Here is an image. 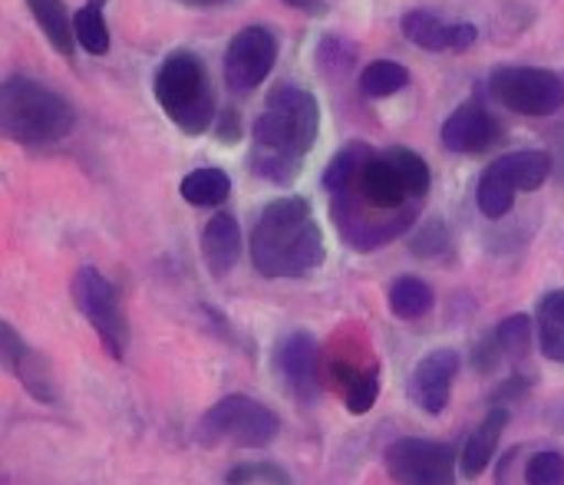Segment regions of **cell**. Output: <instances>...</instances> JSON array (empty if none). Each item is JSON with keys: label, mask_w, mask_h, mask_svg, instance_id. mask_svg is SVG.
Segmentation results:
<instances>
[{"label": "cell", "mask_w": 564, "mask_h": 485, "mask_svg": "<svg viewBox=\"0 0 564 485\" xmlns=\"http://www.w3.org/2000/svg\"><path fill=\"white\" fill-rule=\"evenodd\" d=\"M324 188L340 238L354 251H380L416 225L433 192V175L413 149L377 152L367 142H350L330 159Z\"/></svg>", "instance_id": "1"}, {"label": "cell", "mask_w": 564, "mask_h": 485, "mask_svg": "<svg viewBox=\"0 0 564 485\" xmlns=\"http://www.w3.org/2000/svg\"><path fill=\"white\" fill-rule=\"evenodd\" d=\"M321 132V106L311 89L281 83L268 93L251 129V172L274 185H291Z\"/></svg>", "instance_id": "2"}, {"label": "cell", "mask_w": 564, "mask_h": 485, "mask_svg": "<svg viewBox=\"0 0 564 485\" xmlns=\"http://www.w3.org/2000/svg\"><path fill=\"white\" fill-rule=\"evenodd\" d=\"M327 258L324 231L307 198L284 195L264 205L251 228V261L261 278H304Z\"/></svg>", "instance_id": "3"}, {"label": "cell", "mask_w": 564, "mask_h": 485, "mask_svg": "<svg viewBox=\"0 0 564 485\" xmlns=\"http://www.w3.org/2000/svg\"><path fill=\"white\" fill-rule=\"evenodd\" d=\"M0 122L10 142L40 149L69 136L76 112L73 106L30 76H10L0 89Z\"/></svg>", "instance_id": "4"}, {"label": "cell", "mask_w": 564, "mask_h": 485, "mask_svg": "<svg viewBox=\"0 0 564 485\" xmlns=\"http://www.w3.org/2000/svg\"><path fill=\"white\" fill-rule=\"evenodd\" d=\"M152 93L172 126H178L185 136H202L215 122V89L208 69L188 50H175L162 60L152 79Z\"/></svg>", "instance_id": "5"}, {"label": "cell", "mask_w": 564, "mask_h": 485, "mask_svg": "<svg viewBox=\"0 0 564 485\" xmlns=\"http://www.w3.org/2000/svg\"><path fill=\"white\" fill-rule=\"evenodd\" d=\"M281 417L258 403L248 394L221 397L195 427L202 446H235V450H264L278 440Z\"/></svg>", "instance_id": "6"}, {"label": "cell", "mask_w": 564, "mask_h": 485, "mask_svg": "<svg viewBox=\"0 0 564 485\" xmlns=\"http://www.w3.org/2000/svg\"><path fill=\"white\" fill-rule=\"evenodd\" d=\"M555 175V155L545 149H519L499 155L479 179L476 202L486 218H506L519 192H539Z\"/></svg>", "instance_id": "7"}, {"label": "cell", "mask_w": 564, "mask_h": 485, "mask_svg": "<svg viewBox=\"0 0 564 485\" xmlns=\"http://www.w3.org/2000/svg\"><path fill=\"white\" fill-rule=\"evenodd\" d=\"M73 304L76 311L86 317V324L93 327L96 341L102 344V351L112 357V360H126V351H129V321H126V311H122V301H119V291L116 284L96 271V268H79L73 274Z\"/></svg>", "instance_id": "8"}, {"label": "cell", "mask_w": 564, "mask_h": 485, "mask_svg": "<svg viewBox=\"0 0 564 485\" xmlns=\"http://www.w3.org/2000/svg\"><path fill=\"white\" fill-rule=\"evenodd\" d=\"M489 89L519 116H552L564 106V79L542 66H502L492 73Z\"/></svg>", "instance_id": "9"}, {"label": "cell", "mask_w": 564, "mask_h": 485, "mask_svg": "<svg viewBox=\"0 0 564 485\" xmlns=\"http://www.w3.org/2000/svg\"><path fill=\"white\" fill-rule=\"evenodd\" d=\"M383 466L397 485H456L459 456L446 443L403 436L387 446Z\"/></svg>", "instance_id": "10"}, {"label": "cell", "mask_w": 564, "mask_h": 485, "mask_svg": "<svg viewBox=\"0 0 564 485\" xmlns=\"http://www.w3.org/2000/svg\"><path fill=\"white\" fill-rule=\"evenodd\" d=\"M278 63V36L268 26H245L225 50V83L235 93L258 89Z\"/></svg>", "instance_id": "11"}, {"label": "cell", "mask_w": 564, "mask_h": 485, "mask_svg": "<svg viewBox=\"0 0 564 485\" xmlns=\"http://www.w3.org/2000/svg\"><path fill=\"white\" fill-rule=\"evenodd\" d=\"M274 370H278L284 390H288L301 407L317 403L324 370H321V347H317V341H314L311 334H304V331L288 334V337L278 344V351H274Z\"/></svg>", "instance_id": "12"}, {"label": "cell", "mask_w": 564, "mask_h": 485, "mask_svg": "<svg viewBox=\"0 0 564 485\" xmlns=\"http://www.w3.org/2000/svg\"><path fill=\"white\" fill-rule=\"evenodd\" d=\"M459 367H463L459 351H453V347H436V351H430V354L413 367V374H410V380H406L410 400H413L423 413L443 417L446 407H449V400H453V384H456V377H459Z\"/></svg>", "instance_id": "13"}, {"label": "cell", "mask_w": 564, "mask_h": 485, "mask_svg": "<svg viewBox=\"0 0 564 485\" xmlns=\"http://www.w3.org/2000/svg\"><path fill=\"white\" fill-rule=\"evenodd\" d=\"M0 341H3V364H7V370L20 380V387H23L33 400H40V403H46V407H59V387H56V377H53L46 357H43L40 351H33V347L13 331V324H3V327H0Z\"/></svg>", "instance_id": "14"}, {"label": "cell", "mask_w": 564, "mask_h": 485, "mask_svg": "<svg viewBox=\"0 0 564 485\" xmlns=\"http://www.w3.org/2000/svg\"><path fill=\"white\" fill-rule=\"evenodd\" d=\"M499 122L496 116L479 103V99H469L463 103L440 129V142L446 152H456V155H476V152H486L496 139H499Z\"/></svg>", "instance_id": "15"}, {"label": "cell", "mask_w": 564, "mask_h": 485, "mask_svg": "<svg viewBox=\"0 0 564 485\" xmlns=\"http://www.w3.org/2000/svg\"><path fill=\"white\" fill-rule=\"evenodd\" d=\"M400 26L413 46L430 53H466L479 40V30L473 23H446L433 10H410Z\"/></svg>", "instance_id": "16"}, {"label": "cell", "mask_w": 564, "mask_h": 485, "mask_svg": "<svg viewBox=\"0 0 564 485\" xmlns=\"http://www.w3.org/2000/svg\"><path fill=\"white\" fill-rule=\"evenodd\" d=\"M506 427H509V410L506 407H492L486 417H482V423L469 433V440H466V446H463V456H459V473H463V479H479L486 470H489V463H492V456H496V450H499V440H502V433H506Z\"/></svg>", "instance_id": "17"}, {"label": "cell", "mask_w": 564, "mask_h": 485, "mask_svg": "<svg viewBox=\"0 0 564 485\" xmlns=\"http://www.w3.org/2000/svg\"><path fill=\"white\" fill-rule=\"evenodd\" d=\"M238 255H241L238 218L228 212H218L215 218H208V225L202 231V258L215 278H225L238 265Z\"/></svg>", "instance_id": "18"}, {"label": "cell", "mask_w": 564, "mask_h": 485, "mask_svg": "<svg viewBox=\"0 0 564 485\" xmlns=\"http://www.w3.org/2000/svg\"><path fill=\"white\" fill-rule=\"evenodd\" d=\"M340 387H344V407L354 417H364L377 407L380 400V367L377 364H344L340 367Z\"/></svg>", "instance_id": "19"}, {"label": "cell", "mask_w": 564, "mask_h": 485, "mask_svg": "<svg viewBox=\"0 0 564 485\" xmlns=\"http://www.w3.org/2000/svg\"><path fill=\"white\" fill-rule=\"evenodd\" d=\"M26 7L40 23L43 36L50 40V46L69 60L76 46V33H73V17L66 13V0H26Z\"/></svg>", "instance_id": "20"}, {"label": "cell", "mask_w": 564, "mask_h": 485, "mask_svg": "<svg viewBox=\"0 0 564 485\" xmlns=\"http://www.w3.org/2000/svg\"><path fill=\"white\" fill-rule=\"evenodd\" d=\"M539 347L552 364H564V291H549L535 311Z\"/></svg>", "instance_id": "21"}, {"label": "cell", "mask_w": 564, "mask_h": 485, "mask_svg": "<svg viewBox=\"0 0 564 485\" xmlns=\"http://www.w3.org/2000/svg\"><path fill=\"white\" fill-rule=\"evenodd\" d=\"M178 192H182V198H185L188 205H195V208H215V205H221V202L231 195V179H228V172L208 165V169L188 172V175L182 179Z\"/></svg>", "instance_id": "22"}, {"label": "cell", "mask_w": 564, "mask_h": 485, "mask_svg": "<svg viewBox=\"0 0 564 485\" xmlns=\"http://www.w3.org/2000/svg\"><path fill=\"white\" fill-rule=\"evenodd\" d=\"M387 301H390V311H393L400 321H420V317H426V314L433 311L436 294H433V288H430L426 281L406 274V278L393 281Z\"/></svg>", "instance_id": "23"}, {"label": "cell", "mask_w": 564, "mask_h": 485, "mask_svg": "<svg viewBox=\"0 0 564 485\" xmlns=\"http://www.w3.org/2000/svg\"><path fill=\"white\" fill-rule=\"evenodd\" d=\"M102 7H106V0H86V3L73 13L76 43H79L89 56H106V53H109V26H106Z\"/></svg>", "instance_id": "24"}, {"label": "cell", "mask_w": 564, "mask_h": 485, "mask_svg": "<svg viewBox=\"0 0 564 485\" xmlns=\"http://www.w3.org/2000/svg\"><path fill=\"white\" fill-rule=\"evenodd\" d=\"M410 86V69L403 63L393 60H373L364 73H360V89L370 99H387L397 96L400 89Z\"/></svg>", "instance_id": "25"}, {"label": "cell", "mask_w": 564, "mask_h": 485, "mask_svg": "<svg viewBox=\"0 0 564 485\" xmlns=\"http://www.w3.org/2000/svg\"><path fill=\"white\" fill-rule=\"evenodd\" d=\"M506 364H522L532 351V317L525 314H512L506 317L496 331H492Z\"/></svg>", "instance_id": "26"}, {"label": "cell", "mask_w": 564, "mask_h": 485, "mask_svg": "<svg viewBox=\"0 0 564 485\" xmlns=\"http://www.w3.org/2000/svg\"><path fill=\"white\" fill-rule=\"evenodd\" d=\"M225 485H291V476L274 463H241L228 470Z\"/></svg>", "instance_id": "27"}, {"label": "cell", "mask_w": 564, "mask_h": 485, "mask_svg": "<svg viewBox=\"0 0 564 485\" xmlns=\"http://www.w3.org/2000/svg\"><path fill=\"white\" fill-rule=\"evenodd\" d=\"M525 483L529 485H564V456L555 450L535 453L525 466Z\"/></svg>", "instance_id": "28"}, {"label": "cell", "mask_w": 564, "mask_h": 485, "mask_svg": "<svg viewBox=\"0 0 564 485\" xmlns=\"http://www.w3.org/2000/svg\"><path fill=\"white\" fill-rule=\"evenodd\" d=\"M317 56H321V66H324L330 76H344V73L354 66L357 50H354V43H347L344 36H327V40L321 43Z\"/></svg>", "instance_id": "29"}, {"label": "cell", "mask_w": 564, "mask_h": 485, "mask_svg": "<svg viewBox=\"0 0 564 485\" xmlns=\"http://www.w3.org/2000/svg\"><path fill=\"white\" fill-rule=\"evenodd\" d=\"M506 364V357H502V351H499V344H496V337L492 334H486L479 344H476V351H473V367L479 370V374H496L499 367Z\"/></svg>", "instance_id": "30"}, {"label": "cell", "mask_w": 564, "mask_h": 485, "mask_svg": "<svg viewBox=\"0 0 564 485\" xmlns=\"http://www.w3.org/2000/svg\"><path fill=\"white\" fill-rule=\"evenodd\" d=\"M446 248H449V231H443V225L423 228L420 238H416V245H413V251L423 255V258H433V255H440V251H446Z\"/></svg>", "instance_id": "31"}, {"label": "cell", "mask_w": 564, "mask_h": 485, "mask_svg": "<svg viewBox=\"0 0 564 485\" xmlns=\"http://www.w3.org/2000/svg\"><path fill=\"white\" fill-rule=\"evenodd\" d=\"M238 136H241V119H238L235 109H228V112L221 116V122H218V139H221L225 146H231V142H238Z\"/></svg>", "instance_id": "32"}, {"label": "cell", "mask_w": 564, "mask_h": 485, "mask_svg": "<svg viewBox=\"0 0 564 485\" xmlns=\"http://www.w3.org/2000/svg\"><path fill=\"white\" fill-rule=\"evenodd\" d=\"M288 7L301 10V13H311V17H324L327 13V3L324 0H284Z\"/></svg>", "instance_id": "33"}, {"label": "cell", "mask_w": 564, "mask_h": 485, "mask_svg": "<svg viewBox=\"0 0 564 485\" xmlns=\"http://www.w3.org/2000/svg\"><path fill=\"white\" fill-rule=\"evenodd\" d=\"M552 155H555V179L564 185V129L558 132V142H555V152Z\"/></svg>", "instance_id": "34"}, {"label": "cell", "mask_w": 564, "mask_h": 485, "mask_svg": "<svg viewBox=\"0 0 564 485\" xmlns=\"http://www.w3.org/2000/svg\"><path fill=\"white\" fill-rule=\"evenodd\" d=\"M185 7H218V3H228V0H178Z\"/></svg>", "instance_id": "35"}]
</instances>
